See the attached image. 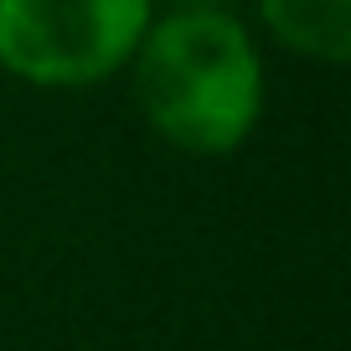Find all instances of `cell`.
Listing matches in <instances>:
<instances>
[{
    "label": "cell",
    "mask_w": 351,
    "mask_h": 351,
    "mask_svg": "<svg viewBox=\"0 0 351 351\" xmlns=\"http://www.w3.org/2000/svg\"><path fill=\"white\" fill-rule=\"evenodd\" d=\"M155 0H0V67L32 88H93L130 67Z\"/></svg>",
    "instance_id": "cell-2"
},
{
    "label": "cell",
    "mask_w": 351,
    "mask_h": 351,
    "mask_svg": "<svg viewBox=\"0 0 351 351\" xmlns=\"http://www.w3.org/2000/svg\"><path fill=\"white\" fill-rule=\"evenodd\" d=\"M134 104L165 145L186 155H228L263 114V62L248 26L222 5H181L145 26Z\"/></svg>",
    "instance_id": "cell-1"
},
{
    "label": "cell",
    "mask_w": 351,
    "mask_h": 351,
    "mask_svg": "<svg viewBox=\"0 0 351 351\" xmlns=\"http://www.w3.org/2000/svg\"><path fill=\"white\" fill-rule=\"evenodd\" d=\"M171 11H181V5H222V0H165Z\"/></svg>",
    "instance_id": "cell-4"
},
{
    "label": "cell",
    "mask_w": 351,
    "mask_h": 351,
    "mask_svg": "<svg viewBox=\"0 0 351 351\" xmlns=\"http://www.w3.org/2000/svg\"><path fill=\"white\" fill-rule=\"evenodd\" d=\"M258 21L295 57L330 67L351 57V0H258Z\"/></svg>",
    "instance_id": "cell-3"
}]
</instances>
